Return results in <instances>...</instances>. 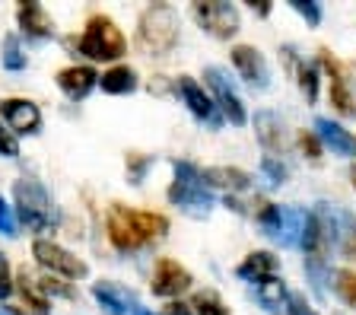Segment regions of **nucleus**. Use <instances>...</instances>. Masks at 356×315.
I'll return each instance as SVG.
<instances>
[{"label": "nucleus", "instance_id": "1", "mask_svg": "<svg viewBox=\"0 0 356 315\" xmlns=\"http://www.w3.org/2000/svg\"><path fill=\"white\" fill-rule=\"evenodd\" d=\"M172 223L159 210H140L127 204H108L105 210V239L121 255L147 252L169 236Z\"/></svg>", "mask_w": 356, "mask_h": 315}, {"label": "nucleus", "instance_id": "2", "mask_svg": "<svg viewBox=\"0 0 356 315\" xmlns=\"http://www.w3.org/2000/svg\"><path fill=\"white\" fill-rule=\"evenodd\" d=\"M181 42V16L172 3H149L134 26V45L147 58H169Z\"/></svg>", "mask_w": 356, "mask_h": 315}, {"label": "nucleus", "instance_id": "3", "mask_svg": "<svg viewBox=\"0 0 356 315\" xmlns=\"http://www.w3.org/2000/svg\"><path fill=\"white\" fill-rule=\"evenodd\" d=\"M13 210L19 226L35 233V239H42V233H54L60 226L58 204L35 175H22V179L13 181Z\"/></svg>", "mask_w": 356, "mask_h": 315}, {"label": "nucleus", "instance_id": "4", "mask_svg": "<svg viewBox=\"0 0 356 315\" xmlns=\"http://www.w3.org/2000/svg\"><path fill=\"white\" fill-rule=\"evenodd\" d=\"M165 201L194 220H207L216 207V195L200 179V165L191 159H172V181L165 188Z\"/></svg>", "mask_w": 356, "mask_h": 315}, {"label": "nucleus", "instance_id": "5", "mask_svg": "<svg viewBox=\"0 0 356 315\" xmlns=\"http://www.w3.org/2000/svg\"><path fill=\"white\" fill-rule=\"evenodd\" d=\"M74 45H76V54H83L89 64H121V58L127 54L124 32L118 29V23L108 13L89 16Z\"/></svg>", "mask_w": 356, "mask_h": 315}, {"label": "nucleus", "instance_id": "6", "mask_svg": "<svg viewBox=\"0 0 356 315\" xmlns=\"http://www.w3.org/2000/svg\"><path fill=\"white\" fill-rule=\"evenodd\" d=\"M312 210L296 207V204H258L254 210V226L261 229V236H267L270 242H277L280 248H293L299 252V242L309 226Z\"/></svg>", "mask_w": 356, "mask_h": 315}, {"label": "nucleus", "instance_id": "7", "mask_svg": "<svg viewBox=\"0 0 356 315\" xmlns=\"http://www.w3.org/2000/svg\"><path fill=\"white\" fill-rule=\"evenodd\" d=\"M321 74L327 83V102L337 118H356V60H343L331 48H318Z\"/></svg>", "mask_w": 356, "mask_h": 315}, {"label": "nucleus", "instance_id": "8", "mask_svg": "<svg viewBox=\"0 0 356 315\" xmlns=\"http://www.w3.org/2000/svg\"><path fill=\"white\" fill-rule=\"evenodd\" d=\"M315 220H318L321 233L327 239V248L334 255L350 258L356 261V213L341 204H331V201H318L312 207Z\"/></svg>", "mask_w": 356, "mask_h": 315}, {"label": "nucleus", "instance_id": "9", "mask_svg": "<svg viewBox=\"0 0 356 315\" xmlns=\"http://www.w3.org/2000/svg\"><path fill=\"white\" fill-rule=\"evenodd\" d=\"M200 80H204V90L210 92V99L216 102V108L222 112L226 124H232V128H245V124L252 121L248 105H245L242 92H238V83L232 80V74L226 67H220V64H207Z\"/></svg>", "mask_w": 356, "mask_h": 315}, {"label": "nucleus", "instance_id": "10", "mask_svg": "<svg viewBox=\"0 0 356 315\" xmlns=\"http://www.w3.org/2000/svg\"><path fill=\"white\" fill-rule=\"evenodd\" d=\"M172 92H175V99L188 108V115H191L197 124H204L207 131H222L226 128V118H222V112L216 108V102L210 99V92L204 90V83H197L194 76L181 74L172 80Z\"/></svg>", "mask_w": 356, "mask_h": 315}, {"label": "nucleus", "instance_id": "11", "mask_svg": "<svg viewBox=\"0 0 356 315\" xmlns=\"http://www.w3.org/2000/svg\"><path fill=\"white\" fill-rule=\"evenodd\" d=\"M32 258L35 264L44 270V274H51V277H60V280H86L89 277V264L83 258H76L70 248H64L60 242L54 239H32Z\"/></svg>", "mask_w": 356, "mask_h": 315}, {"label": "nucleus", "instance_id": "12", "mask_svg": "<svg viewBox=\"0 0 356 315\" xmlns=\"http://www.w3.org/2000/svg\"><path fill=\"white\" fill-rule=\"evenodd\" d=\"M229 64L236 70V76L248 86L252 92H267L274 86V67L267 54L258 45H248V42H238L229 48Z\"/></svg>", "mask_w": 356, "mask_h": 315}, {"label": "nucleus", "instance_id": "13", "mask_svg": "<svg viewBox=\"0 0 356 315\" xmlns=\"http://www.w3.org/2000/svg\"><path fill=\"white\" fill-rule=\"evenodd\" d=\"M191 19L197 23L200 32H207L216 42H232L242 32V13L236 3H222V0H210V3H191Z\"/></svg>", "mask_w": 356, "mask_h": 315}, {"label": "nucleus", "instance_id": "14", "mask_svg": "<svg viewBox=\"0 0 356 315\" xmlns=\"http://www.w3.org/2000/svg\"><path fill=\"white\" fill-rule=\"evenodd\" d=\"M194 286V274L178 261V258H156L153 274H149V293L156 300H181Z\"/></svg>", "mask_w": 356, "mask_h": 315}, {"label": "nucleus", "instance_id": "15", "mask_svg": "<svg viewBox=\"0 0 356 315\" xmlns=\"http://www.w3.org/2000/svg\"><path fill=\"white\" fill-rule=\"evenodd\" d=\"M200 179L222 197H248L254 191V175L238 165H200Z\"/></svg>", "mask_w": 356, "mask_h": 315}, {"label": "nucleus", "instance_id": "16", "mask_svg": "<svg viewBox=\"0 0 356 315\" xmlns=\"http://www.w3.org/2000/svg\"><path fill=\"white\" fill-rule=\"evenodd\" d=\"M0 121L13 131L16 137H35L42 134V108L26 96H7L0 99Z\"/></svg>", "mask_w": 356, "mask_h": 315}, {"label": "nucleus", "instance_id": "17", "mask_svg": "<svg viewBox=\"0 0 356 315\" xmlns=\"http://www.w3.org/2000/svg\"><path fill=\"white\" fill-rule=\"evenodd\" d=\"M252 124H254V137H258L261 150H264L267 156H283V153L289 150L293 137H289V131H286V121H283L277 112H270V108H258L254 118H252Z\"/></svg>", "mask_w": 356, "mask_h": 315}, {"label": "nucleus", "instance_id": "18", "mask_svg": "<svg viewBox=\"0 0 356 315\" xmlns=\"http://www.w3.org/2000/svg\"><path fill=\"white\" fill-rule=\"evenodd\" d=\"M312 131H315V137L321 140L325 153L331 150V156L347 159V163H356V134L343 128L337 118L318 115V118H315V124H312Z\"/></svg>", "mask_w": 356, "mask_h": 315}, {"label": "nucleus", "instance_id": "19", "mask_svg": "<svg viewBox=\"0 0 356 315\" xmlns=\"http://www.w3.org/2000/svg\"><path fill=\"white\" fill-rule=\"evenodd\" d=\"M54 83L70 102H86L99 90V70L92 64H67L54 74Z\"/></svg>", "mask_w": 356, "mask_h": 315}, {"label": "nucleus", "instance_id": "20", "mask_svg": "<svg viewBox=\"0 0 356 315\" xmlns=\"http://www.w3.org/2000/svg\"><path fill=\"white\" fill-rule=\"evenodd\" d=\"M283 51H286V64H289V70H293V76H296V86H299V92H302V99L309 105H318L321 86H325L321 64L315 58L305 60V54H302V58H296V48H293V45H286Z\"/></svg>", "mask_w": 356, "mask_h": 315}, {"label": "nucleus", "instance_id": "21", "mask_svg": "<svg viewBox=\"0 0 356 315\" xmlns=\"http://www.w3.org/2000/svg\"><path fill=\"white\" fill-rule=\"evenodd\" d=\"M89 293H92V300L99 302V309L105 315H134V309H140L137 306V293L124 284H115V280H96L89 286Z\"/></svg>", "mask_w": 356, "mask_h": 315}, {"label": "nucleus", "instance_id": "22", "mask_svg": "<svg viewBox=\"0 0 356 315\" xmlns=\"http://www.w3.org/2000/svg\"><path fill=\"white\" fill-rule=\"evenodd\" d=\"M236 277L248 286L274 280V277H280V258H277L274 252H267V248H254V252H248V255L236 264Z\"/></svg>", "mask_w": 356, "mask_h": 315}, {"label": "nucleus", "instance_id": "23", "mask_svg": "<svg viewBox=\"0 0 356 315\" xmlns=\"http://www.w3.org/2000/svg\"><path fill=\"white\" fill-rule=\"evenodd\" d=\"M16 26H19V32L29 38V42H48V38H54V19L35 0L16 7Z\"/></svg>", "mask_w": 356, "mask_h": 315}, {"label": "nucleus", "instance_id": "24", "mask_svg": "<svg viewBox=\"0 0 356 315\" xmlns=\"http://www.w3.org/2000/svg\"><path fill=\"white\" fill-rule=\"evenodd\" d=\"M99 90L105 96H134V92L140 90V74L131 67V64H111L108 70L99 74Z\"/></svg>", "mask_w": 356, "mask_h": 315}, {"label": "nucleus", "instance_id": "25", "mask_svg": "<svg viewBox=\"0 0 356 315\" xmlns=\"http://www.w3.org/2000/svg\"><path fill=\"white\" fill-rule=\"evenodd\" d=\"M252 300L264 309L267 315H286V302H289V284L283 277H274V280H264L258 286H248Z\"/></svg>", "mask_w": 356, "mask_h": 315}, {"label": "nucleus", "instance_id": "26", "mask_svg": "<svg viewBox=\"0 0 356 315\" xmlns=\"http://www.w3.org/2000/svg\"><path fill=\"white\" fill-rule=\"evenodd\" d=\"M327 296H334L341 306H347L356 312V270L353 268H331Z\"/></svg>", "mask_w": 356, "mask_h": 315}, {"label": "nucleus", "instance_id": "27", "mask_svg": "<svg viewBox=\"0 0 356 315\" xmlns=\"http://www.w3.org/2000/svg\"><path fill=\"white\" fill-rule=\"evenodd\" d=\"M258 175L267 181V188H283L289 181V165L283 156H261L258 163Z\"/></svg>", "mask_w": 356, "mask_h": 315}, {"label": "nucleus", "instance_id": "28", "mask_svg": "<svg viewBox=\"0 0 356 315\" xmlns=\"http://www.w3.org/2000/svg\"><path fill=\"white\" fill-rule=\"evenodd\" d=\"M191 309L194 315H232L229 306L222 302V296L216 290H200L191 296Z\"/></svg>", "mask_w": 356, "mask_h": 315}, {"label": "nucleus", "instance_id": "29", "mask_svg": "<svg viewBox=\"0 0 356 315\" xmlns=\"http://www.w3.org/2000/svg\"><path fill=\"white\" fill-rule=\"evenodd\" d=\"M3 70H10V74H22V70L29 67V54L22 51L19 45V35H7L3 38Z\"/></svg>", "mask_w": 356, "mask_h": 315}, {"label": "nucleus", "instance_id": "30", "mask_svg": "<svg viewBox=\"0 0 356 315\" xmlns=\"http://www.w3.org/2000/svg\"><path fill=\"white\" fill-rule=\"evenodd\" d=\"M153 165H156V156H147V153H127V159H124L127 181H131V185H143Z\"/></svg>", "mask_w": 356, "mask_h": 315}, {"label": "nucleus", "instance_id": "31", "mask_svg": "<svg viewBox=\"0 0 356 315\" xmlns=\"http://www.w3.org/2000/svg\"><path fill=\"white\" fill-rule=\"evenodd\" d=\"M289 10H293L309 29H318L321 19H325V7H321L318 0H289Z\"/></svg>", "mask_w": 356, "mask_h": 315}, {"label": "nucleus", "instance_id": "32", "mask_svg": "<svg viewBox=\"0 0 356 315\" xmlns=\"http://www.w3.org/2000/svg\"><path fill=\"white\" fill-rule=\"evenodd\" d=\"M293 143H296L299 153H302L305 159H312V163H318V159L325 156V147H321V140L315 137V131H299V134L293 137Z\"/></svg>", "mask_w": 356, "mask_h": 315}, {"label": "nucleus", "instance_id": "33", "mask_svg": "<svg viewBox=\"0 0 356 315\" xmlns=\"http://www.w3.org/2000/svg\"><path fill=\"white\" fill-rule=\"evenodd\" d=\"M38 284H42V290H44V296H48V300H54V296H60V300H74V290L67 286V280L44 274V277H38Z\"/></svg>", "mask_w": 356, "mask_h": 315}, {"label": "nucleus", "instance_id": "34", "mask_svg": "<svg viewBox=\"0 0 356 315\" xmlns=\"http://www.w3.org/2000/svg\"><path fill=\"white\" fill-rule=\"evenodd\" d=\"M16 229H19V220H16L13 204L0 195V236H10V239H13Z\"/></svg>", "mask_w": 356, "mask_h": 315}, {"label": "nucleus", "instance_id": "35", "mask_svg": "<svg viewBox=\"0 0 356 315\" xmlns=\"http://www.w3.org/2000/svg\"><path fill=\"white\" fill-rule=\"evenodd\" d=\"M16 293V277H13V268H10V258L0 252V302H7L10 296Z\"/></svg>", "mask_w": 356, "mask_h": 315}, {"label": "nucleus", "instance_id": "36", "mask_svg": "<svg viewBox=\"0 0 356 315\" xmlns=\"http://www.w3.org/2000/svg\"><path fill=\"white\" fill-rule=\"evenodd\" d=\"M0 156L3 159H19V137L0 121Z\"/></svg>", "mask_w": 356, "mask_h": 315}, {"label": "nucleus", "instance_id": "37", "mask_svg": "<svg viewBox=\"0 0 356 315\" xmlns=\"http://www.w3.org/2000/svg\"><path fill=\"white\" fill-rule=\"evenodd\" d=\"M286 315H321V312L312 306L305 293L293 290V293H289V302H286Z\"/></svg>", "mask_w": 356, "mask_h": 315}, {"label": "nucleus", "instance_id": "38", "mask_svg": "<svg viewBox=\"0 0 356 315\" xmlns=\"http://www.w3.org/2000/svg\"><path fill=\"white\" fill-rule=\"evenodd\" d=\"M163 315H194V309H191V302H185V300H172V302H165Z\"/></svg>", "mask_w": 356, "mask_h": 315}, {"label": "nucleus", "instance_id": "39", "mask_svg": "<svg viewBox=\"0 0 356 315\" xmlns=\"http://www.w3.org/2000/svg\"><path fill=\"white\" fill-rule=\"evenodd\" d=\"M248 10H252L254 16H270V0H252V3H248Z\"/></svg>", "mask_w": 356, "mask_h": 315}, {"label": "nucleus", "instance_id": "40", "mask_svg": "<svg viewBox=\"0 0 356 315\" xmlns=\"http://www.w3.org/2000/svg\"><path fill=\"white\" fill-rule=\"evenodd\" d=\"M134 315H163V312H153V309H134Z\"/></svg>", "mask_w": 356, "mask_h": 315}, {"label": "nucleus", "instance_id": "41", "mask_svg": "<svg viewBox=\"0 0 356 315\" xmlns=\"http://www.w3.org/2000/svg\"><path fill=\"white\" fill-rule=\"evenodd\" d=\"M350 185H353V191H356V163H350Z\"/></svg>", "mask_w": 356, "mask_h": 315}]
</instances>
